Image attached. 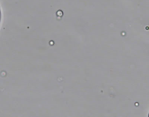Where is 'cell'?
Instances as JSON below:
<instances>
[{
    "label": "cell",
    "mask_w": 149,
    "mask_h": 117,
    "mask_svg": "<svg viewBox=\"0 0 149 117\" xmlns=\"http://www.w3.org/2000/svg\"><path fill=\"white\" fill-rule=\"evenodd\" d=\"M1 8H0V23H1Z\"/></svg>",
    "instance_id": "1"
}]
</instances>
